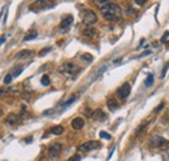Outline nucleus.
Segmentation results:
<instances>
[{"label": "nucleus", "mask_w": 169, "mask_h": 161, "mask_svg": "<svg viewBox=\"0 0 169 161\" xmlns=\"http://www.w3.org/2000/svg\"><path fill=\"white\" fill-rule=\"evenodd\" d=\"M100 12L103 14V17L108 21L119 20V18H121V14H122L121 8L117 4H114V3H105L104 5H102Z\"/></svg>", "instance_id": "obj_1"}, {"label": "nucleus", "mask_w": 169, "mask_h": 161, "mask_svg": "<svg viewBox=\"0 0 169 161\" xmlns=\"http://www.w3.org/2000/svg\"><path fill=\"white\" fill-rule=\"evenodd\" d=\"M82 20L86 26H92L98 21V16L95 14V12L90 11V9H84L82 12Z\"/></svg>", "instance_id": "obj_2"}, {"label": "nucleus", "mask_w": 169, "mask_h": 161, "mask_svg": "<svg viewBox=\"0 0 169 161\" xmlns=\"http://www.w3.org/2000/svg\"><path fill=\"white\" fill-rule=\"evenodd\" d=\"M80 72L78 66L73 62H65L64 65H61L60 68V73H62L64 75H68V77H72L73 74H77Z\"/></svg>", "instance_id": "obj_3"}, {"label": "nucleus", "mask_w": 169, "mask_h": 161, "mask_svg": "<svg viewBox=\"0 0 169 161\" xmlns=\"http://www.w3.org/2000/svg\"><path fill=\"white\" fill-rule=\"evenodd\" d=\"M168 140H165L163 136L160 135H152L150 139V145L151 147H155V148H160V147H164V145H168Z\"/></svg>", "instance_id": "obj_4"}, {"label": "nucleus", "mask_w": 169, "mask_h": 161, "mask_svg": "<svg viewBox=\"0 0 169 161\" xmlns=\"http://www.w3.org/2000/svg\"><path fill=\"white\" fill-rule=\"evenodd\" d=\"M98 148H100V143L96 140H89L86 142V143L81 144L80 147H78V150L82 151V152H89V151H92V150H98Z\"/></svg>", "instance_id": "obj_5"}, {"label": "nucleus", "mask_w": 169, "mask_h": 161, "mask_svg": "<svg viewBox=\"0 0 169 161\" xmlns=\"http://www.w3.org/2000/svg\"><path fill=\"white\" fill-rule=\"evenodd\" d=\"M61 148H62V145L60 143H52L47 150L48 157H51V159H56V157L60 155V152H61Z\"/></svg>", "instance_id": "obj_6"}, {"label": "nucleus", "mask_w": 169, "mask_h": 161, "mask_svg": "<svg viewBox=\"0 0 169 161\" xmlns=\"http://www.w3.org/2000/svg\"><path fill=\"white\" fill-rule=\"evenodd\" d=\"M130 91H131V87L129 83H124L119 90H117V96L120 99H126L129 95H130Z\"/></svg>", "instance_id": "obj_7"}, {"label": "nucleus", "mask_w": 169, "mask_h": 161, "mask_svg": "<svg viewBox=\"0 0 169 161\" xmlns=\"http://www.w3.org/2000/svg\"><path fill=\"white\" fill-rule=\"evenodd\" d=\"M48 7H52V4L46 1V0H37L35 3H33V4L30 5V9H31V11H39V9H44Z\"/></svg>", "instance_id": "obj_8"}, {"label": "nucleus", "mask_w": 169, "mask_h": 161, "mask_svg": "<svg viewBox=\"0 0 169 161\" xmlns=\"http://www.w3.org/2000/svg\"><path fill=\"white\" fill-rule=\"evenodd\" d=\"M72 23H73V17H72V16L65 17L64 20L61 21V23H60V30H61V33H66V31H68L69 27L72 26Z\"/></svg>", "instance_id": "obj_9"}, {"label": "nucleus", "mask_w": 169, "mask_h": 161, "mask_svg": "<svg viewBox=\"0 0 169 161\" xmlns=\"http://www.w3.org/2000/svg\"><path fill=\"white\" fill-rule=\"evenodd\" d=\"M70 125L74 130H81L84 126V121H83V118H81V117H75L74 120L72 121Z\"/></svg>", "instance_id": "obj_10"}, {"label": "nucleus", "mask_w": 169, "mask_h": 161, "mask_svg": "<svg viewBox=\"0 0 169 161\" xmlns=\"http://www.w3.org/2000/svg\"><path fill=\"white\" fill-rule=\"evenodd\" d=\"M31 56H33V51L23 50V51H20V52L16 55V59L17 60H22V59H29V57H31Z\"/></svg>", "instance_id": "obj_11"}, {"label": "nucleus", "mask_w": 169, "mask_h": 161, "mask_svg": "<svg viewBox=\"0 0 169 161\" xmlns=\"http://www.w3.org/2000/svg\"><path fill=\"white\" fill-rule=\"evenodd\" d=\"M92 117H94L96 121H104V120H107V114H105L102 109H96L94 113H92Z\"/></svg>", "instance_id": "obj_12"}, {"label": "nucleus", "mask_w": 169, "mask_h": 161, "mask_svg": "<svg viewBox=\"0 0 169 161\" xmlns=\"http://www.w3.org/2000/svg\"><path fill=\"white\" fill-rule=\"evenodd\" d=\"M82 34H83L84 36H87V38H94V36L96 35V30L92 29L91 26H87L86 29L82 30Z\"/></svg>", "instance_id": "obj_13"}, {"label": "nucleus", "mask_w": 169, "mask_h": 161, "mask_svg": "<svg viewBox=\"0 0 169 161\" xmlns=\"http://www.w3.org/2000/svg\"><path fill=\"white\" fill-rule=\"evenodd\" d=\"M17 122H18V116L14 113H11L9 116L5 118V123L7 125H16Z\"/></svg>", "instance_id": "obj_14"}, {"label": "nucleus", "mask_w": 169, "mask_h": 161, "mask_svg": "<svg viewBox=\"0 0 169 161\" xmlns=\"http://www.w3.org/2000/svg\"><path fill=\"white\" fill-rule=\"evenodd\" d=\"M107 107H108V109H109V111H116V109L119 108V103H117L116 99H108Z\"/></svg>", "instance_id": "obj_15"}, {"label": "nucleus", "mask_w": 169, "mask_h": 161, "mask_svg": "<svg viewBox=\"0 0 169 161\" xmlns=\"http://www.w3.org/2000/svg\"><path fill=\"white\" fill-rule=\"evenodd\" d=\"M50 133H51V134H53V135H61L62 133H64V127L60 126V125L53 126V127H51V129H50Z\"/></svg>", "instance_id": "obj_16"}, {"label": "nucleus", "mask_w": 169, "mask_h": 161, "mask_svg": "<svg viewBox=\"0 0 169 161\" xmlns=\"http://www.w3.org/2000/svg\"><path fill=\"white\" fill-rule=\"evenodd\" d=\"M147 126H148V122H143V123H141V125L138 126V129L135 130V136H141V135L144 133V130L147 129Z\"/></svg>", "instance_id": "obj_17"}, {"label": "nucleus", "mask_w": 169, "mask_h": 161, "mask_svg": "<svg viewBox=\"0 0 169 161\" xmlns=\"http://www.w3.org/2000/svg\"><path fill=\"white\" fill-rule=\"evenodd\" d=\"M38 36V33L35 31V30H31V31H29L28 34L25 35V38H23V40L25 42H29V40H31V39H35Z\"/></svg>", "instance_id": "obj_18"}, {"label": "nucleus", "mask_w": 169, "mask_h": 161, "mask_svg": "<svg viewBox=\"0 0 169 161\" xmlns=\"http://www.w3.org/2000/svg\"><path fill=\"white\" fill-rule=\"evenodd\" d=\"M153 79H155L153 74H152V73H150V74L147 75L146 81H144V86H146V87H151V86H152V83H153Z\"/></svg>", "instance_id": "obj_19"}, {"label": "nucleus", "mask_w": 169, "mask_h": 161, "mask_svg": "<svg viewBox=\"0 0 169 161\" xmlns=\"http://www.w3.org/2000/svg\"><path fill=\"white\" fill-rule=\"evenodd\" d=\"M40 82H42V84H43V86H48V84H50V77H48V75H46V74H44L43 77H42Z\"/></svg>", "instance_id": "obj_20"}, {"label": "nucleus", "mask_w": 169, "mask_h": 161, "mask_svg": "<svg viewBox=\"0 0 169 161\" xmlns=\"http://www.w3.org/2000/svg\"><path fill=\"white\" fill-rule=\"evenodd\" d=\"M81 59L82 60H84V61H92V56L91 55H89V53H84V55H82V56H81Z\"/></svg>", "instance_id": "obj_21"}, {"label": "nucleus", "mask_w": 169, "mask_h": 161, "mask_svg": "<svg viewBox=\"0 0 169 161\" xmlns=\"http://www.w3.org/2000/svg\"><path fill=\"white\" fill-rule=\"evenodd\" d=\"M22 66H18L17 69H14V72H13V74H12V77H18V75L21 74V72H22Z\"/></svg>", "instance_id": "obj_22"}, {"label": "nucleus", "mask_w": 169, "mask_h": 161, "mask_svg": "<svg viewBox=\"0 0 169 161\" xmlns=\"http://www.w3.org/2000/svg\"><path fill=\"white\" fill-rule=\"evenodd\" d=\"M100 138H103V139H107V140H111V138H112V136H111L109 134H108V133H105V131H100Z\"/></svg>", "instance_id": "obj_23"}, {"label": "nucleus", "mask_w": 169, "mask_h": 161, "mask_svg": "<svg viewBox=\"0 0 169 161\" xmlns=\"http://www.w3.org/2000/svg\"><path fill=\"white\" fill-rule=\"evenodd\" d=\"M12 78H13V77H12V74H7V75H5V78H4V83L9 84L12 82Z\"/></svg>", "instance_id": "obj_24"}, {"label": "nucleus", "mask_w": 169, "mask_h": 161, "mask_svg": "<svg viewBox=\"0 0 169 161\" xmlns=\"http://www.w3.org/2000/svg\"><path fill=\"white\" fill-rule=\"evenodd\" d=\"M51 51V47H47V48H43V50L40 51V52H39V56H44V55L46 53H48Z\"/></svg>", "instance_id": "obj_25"}, {"label": "nucleus", "mask_w": 169, "mask_h": 161, "mask_svg": "<svg viewBox=\"0 0 169 161\" xmlns=\"http://www.w3.org/2000/svg\"><path fill=\"white\" fill-rule=\"evenodd\" d=\"M75 99H77V96H73V98H70L68 100V101H65V104H64V107H68V105H70L73 101H75Z\"/></svg>", "instance_id": "obj_26"}, {"label": "nucleus", "mask_w": 169, "mask_h": 161, "mask_svg": "<svg viewBox=\"0 0 169 161\" xmlns=\"http://www.w3.org/2000/svg\"><path fill=\"white\" fill-rule=\"evenodd\" d=\"M68 161H81V156L80 155H74V156H72Z\"/></svg>", "instance_id": "obj_27"}, {"label": "nucleus", "mask_w": 169, "mask_h": 161, "mask_svg": "<svg viewBox=\"0 0 169 161\" xmlns=\"http://www.w3.org/2000/svg\"><path fill=\"white\" fill-rule=\"evenodd\" d=\"M168 36H169V31H167L164 35H163V38H161V40H160V42H161V43H165V40H167Z\"/></svg>", "instance_id": "obj_28"}, {"label": "nucleus", "mask_w": 169, "mask_h": 161, "mask_svg": "<svg viewBox=\"0 0 169 161\" xmlns=\"http://www.w3.org/2000/svg\"><path fill=\"white\" fill-rule=\"evenodd\" d=\"M168 68H169V62L167 64V66H164V69H163V74H161V77H163V78H164V77H165V74H167Z\"/></svg>", "instance_id": "obj_29"}, {"label": "nucleus", "mask_w": 169, "mask_h": 161, "mask_svg": "<svg viewBox=\"0 0 169 161\" xmlns=\"http://www.w3.org/2000/svg\"><path fill=\"white\" fill-rule=\"evenodd\" d=\"M8 90L5 89V87H0V95H4V94H7Z\"/></svg>", "instance_id": "obj_30"}, {"label": "nucleus", "mask_w": 169, "mask_h": 161, "mask_svg": "<svg viewBox=\"0 0 169 161\" xmlns=\"http://www.w3.org/2000/svg\"><path fill=\"white\" fill-rule=\"evenodd\" d=\"M148 55H151V51H146L144 53H142L141 55V57H144V56H148Z\"/></svg>", "instance_id": "obj_31"}, {"label": "nucleus", "mask_w": 169, "mask_h": 161, "mask_svg": "<svg viewBox=\"0 0 169 161\" xmlns=\"http://www.w3.org/2000/svg\"><path fill=\"white\" fill-rule=\"evenodd\" d=\"M113 152H114V147L112 148V150H111V152H109V156H108V160L111 159V157H112V155H113Z\"/></svg>", "instance_id": "obj_32"}, {"label": "nucleus", "mask_w": 169, "mask_h": 161, "mask_svg": "<svg viewBox=\"0 0 169 161\" xmlns=\"http://www.w3.org/2000/svg\"><path fill=\"white\" fill-rule=\"evenodd\" d=\"M4 40H5V36H1V38H0V44L4 43Z\"/></svg>", "instance_id": "obj_33"}, {"label": "nucleus", "mask_w": 169, "mask_h": 161, "mask_svg": "<svg viewBox=\"0 0 169 161\" xmlns=\"http://www.w3.org/2000/svg\"><path fill=\"white\" fill-rule=\"evenodd\" d=\"M135 3H137V4H139V5H143L144 3H146V0H144V1H135Z\"/></svg>", "instance_id": "obj_34"}, {"label": "nucleus", "mask_w": 169, "mask_h": 161, "mask_svg": "<svg viewBox=\"0 0 169 161\" xmlns=\"http://www.w3.org/2000/svg\"><path fill=\"white\" fill-rule=\"evenodd\" d=\"M163 107H164V104H160V105H159V108H158V111H160V109H161Z\"/></svg>", "instance_id": "obj_35"}, {"label": "nucleus", "mask_w": 169, "mask_h": 161, "mask_svg": "<svg viewBox=\"0 0 169 161\" xmlns=\"http://www.w3.org/2000/svg\"><path fill=\"white\" fill-rule=\"evenodd\" d=\"M39 161H48V160L46 159V157H42V159H40V160H39Z\"/></svg>", "instance_id": "obj_36"}, {"label": "nucleus", "mask_w": 169, "mask_h": 161, "mask_svg": "<svg viewBox=\"0 0 169 161\" xmlns=\"http://www.w3.org/2000/svg\"><path fill=\"white\" fill-rule=\"evenodd\" d=\"M1 114H3V111H1V109H0V117H1Z\"/></svg>", "instance_id": "obj_37"}]
</instances>
